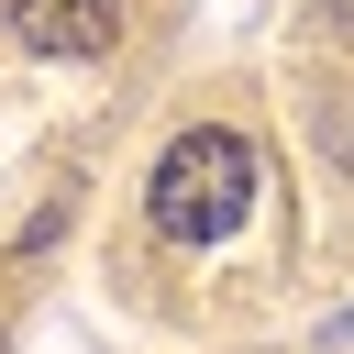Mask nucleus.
Here are the masks:
<instances>
[{"label":"nucleus","mask_w":354,"mask_h":354,"mask_svg":"<svg viewBox=\"0 0 354 354\" xmlns=\"http://www.w3.org/2000/svg\"><path fill=\"white\" fill-rule=\"evenodd\" d=\"M11 33H22L33 55H111L122 0H11Z\"/></svg>","instance_id":"f03ea898"},{"label":"nucleus","mask_w":354,"mask_h":354,"mask_svg":"<svg viewBox=\"0 0 354 354\" xmlns=\"http://www.w3.org/2000/svg\"><path fill=\"white\" fill-rule=\"evenodd\" d=\"M332 155H343V177H354V122H343V133H332Z\"/></svg>","instance_id":"7ed1b4c3"},{"label":"nucleus","mask_w":354,"mask_h":354,"mask_svg":"<svg viewBox=\"0 0 354 354\" xmlns=\"http://www.w3.org/2000/svg\"><path fill=\"white\" fill-rule=\"evenodd\" d=\"M254 199H266V155H254L243 133H221V122L177 133V144L155 155V177H144V221H155L166 243H232V232L254 221Z\"/></svg>","instance_id":"f257e3e1"}]
</instances>
